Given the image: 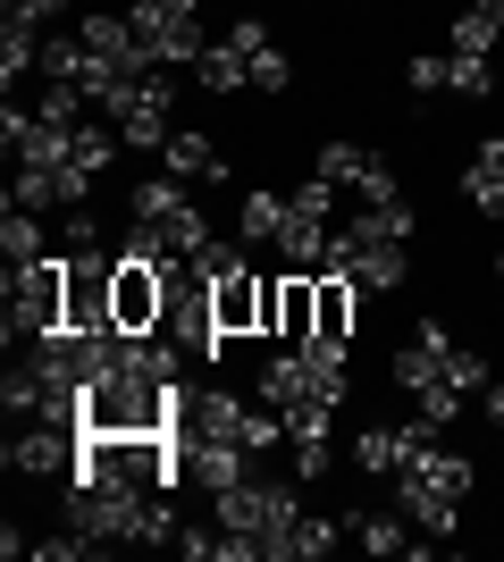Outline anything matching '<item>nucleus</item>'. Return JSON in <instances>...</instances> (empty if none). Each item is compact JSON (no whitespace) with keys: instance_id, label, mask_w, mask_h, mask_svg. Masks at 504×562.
I'll use <instances>...</instances> for the list:
<instances>
[{"instance_id":"nucleus-1","label":"nucleus","mask_w":504,"mask_h":562,"mask_svg":"<svg viewBox=\"0 0 504 562\" xmlns=\"http://www.w3.org/2000/svg\"><path fill=\"white\" fill-rule=\"evenodd\" d=\"M186 403V378H144V370H101L85 386V437H168Z\"/></svg>"},{"instance_id":"nucleus-2","label":"nucleus","mask_w":504,"mask_h":562,"mask_svg":"<svg viewBox=\"0 0 504 562\" xmlns=\"http://www.w3.org/2000/svg\"><path fill=\"white\" fill-rule=\"evenodd\" d=\"M93 110L119 126L126 151H160L168 126H177V85H168V68H144V76H126V85H110Z\"/></svg>"},{"instance_id":"nucleus-3","label":"nucleus","mask_w":504,"mask_h":562,"mask_svg":"<svg viewBox=\"0 0 504 562\" xmlns=\"http://www.w3.org/2000/svg\"><path fill=\"white\" fill-rule=\"evenodd\" d=\"M126 211H135V227H144L168 260H193L202 244H211V218L193 211V193L177 186V177H144V186L126 193Z\"/></svg>"},{"instance_id":"nucleus-4","label":"nucleus","mask_w":504,"mask_h":562,"mask_svg":"<svg viewBox=\"0 0 504 562\" xmlns=\"http://www.w3.org/2000/svg\"><path fill=\"white\" fill-rule=\"evenodd\" d=\"M303 520L287 479H236V487H219V529H244V538H261V554L278 562L287 554V529Z\"/></svg>"},{"instance_id":"nucleus-5","label":"nucleus","mask_w":504,"mask_h":562,"mask_svg":"<svg viewBox=\"0 0 504 562\" xmlns=\"http://www.w3.org/2000/svg\"><path fill=\"white\" fill-rule=\"evenodd\" d=\"M328 269H336V278H354L361 294H395V285L412 278V244H395V235L345 218V227H336V244H328Z\"/></svg>"},{"instance_id":"nucleus-6","label":"nucleus","mask_w":504,"mask_h":562,"mask_svg":"<svg viewBox=\"0 0 504 562\" xmlns=\"http://www.w3.org/2000/svg\"><path fill=\"white\" fill-rule=\"evenodd\" d=\"M68 328V252H43L34 269H9V336H51Z\"/></svg>"},{"instance_id":"nucleus-7","label":"nucleus","mask_w":504,"mask_h":562,"mask_svg":"<svg viewBox=\"0 0 504 562\" xmlns=\"http://www.w3.org/2000/svg\"><path fill=\"white\" fill-rule=\"evenodd\" d=\"M126 18H135V34H144V50L160 59V68H193V59L211 50V34H202V0H135Z\"/></svg>"},{"instance_id":"nucleus-8","label":"nucleus","mask_w":504,"mask_h":562,"mask_svg":"<svg viewBox=\"0 0 504 562\" xmlns=\"http://www.w3.org/2000/svg\"><path fill=\"white\" fill-rule=\"evenodd\" d=\"M110 311H119L126 336H144L168 319V260H126L119 252V285H110Z\"/></svg>"},{"instance_id":"nucleus-9","label":"nucleus","mask_w":504,"mask_h":562,"mask_svg":"<svg viewBox=\"0 0 504 562\" xmlns=\"http://www.w3.org/2000/svg\"><path fill=\"white\" fill-rule=\"evenodd\" d=\"M85 193H93V177H85L76 160H18V186H9V202L51 218V211H76Z\"/></svg>"},{"instance_id":"nucleus-10","label":"nucleus","mask_w":504,"mask_h":562,"mask_svg":"<svg viewBox=\"0 0 504 562\" xmlns=\"http://www.w3.org/2000/svg\"><path fill=\"white\" fill-rule=\"evenodd\" d=\"M437 446V428L412 412V420H379L354 437V470H370V479H395V470H412V453Z\"/></svg>"},{"instance_id":"nucleus-11","label":"nucleus","mask_w":504,"mask_h":562,"mask_svg":"<svg viewBox=\"0 0 504 562\" xmlns=\"http://www.w3.org/2000/svg\"><path fill=\"white\" fill-rule=\"evenodd\" d=\"M455 336H446V319H421V328L404 336V352H395V386L404 395H421V386H437V378H455Z\"/></svg>"},{"instance_id":"nucleus-12","label":"nucleus","mask_w":504,"mask_h":562,"mask_svg":"<svg viewBox=\"0 0 504 562\" xmlns=\"http://www.w3.org/2000/svg\"><path fill=\"white\" fill-rule=\"evenodd\" d=\"M160 177H177V186H227V177H236V160H227L211 135H193V126H168Z\"/></svg>"},{"instance_id":"nucleus-13","label":"nucleus","mask_w":504,"mask_h":562,"mask_svg":"<svg viewBox=\"0 0 504 562\" xmlns=\"http://www.w3.org/2000/svg\"><path fill=\"white\" fill-rule=\"evenodd\" d=\"M312 328H320V294H312V278H303V269H294V278H269L261 336H278V345H303Z\"/></svg>"},{"instance_id":"nucleus-14","label":"nucleus","mask_w":504,"mask_h":562,"mask_svg":"<svg viewBox=\"0 0 504 562\" xmlns=\"http://www.w3.org/2000/svg\"><path fill=\"white\" fill-rule=\"evenodd\" d=\"M211 303H219V336H261L269 278L261 269H227V278H211Z\"/></svg>"},{"instance_id":"nucleus-15","label":"nucleus","mask_w":504,"mask_h":562,"mask_svg":"<svg viewBox=\"0 0 504 562\" xmlns=\"http://www.w3.org/2000/svg\"><path fill=\"white\" fill-rule=\"evenodd\" d=\"M379 160H387V151H370V143H354V135H328V143L312 151V177H328V186L345 193V202H354V193L370 186V168H379Z\"/></svg>"},{"instance_id":"nucleus-16","label":"nucleus","mask_w":504,"mask_h":562,"mask_svg":"<svg viewBox=\"0 0 504 562\" xmlns=\"http://www.w3.org/2000/svg\"><path fill=\"white\" fill-rule=\"evenodd\" d=\"M462 202L480 218H504V135H480V151L462 160Z\"/></svg>"},{"instance_id":"nucleus-17","label":"nucleus","mask_w":504,"mask_h":562,"mask_svg":"<svg viewBox=\"0 0 504 562\" xmlns=\"http://www.w3.org/2000/svg\"><path fill=\"white\" fill-rule=\"evenodd\" d=\"M345 538L361 546V554H412V520L404 513H345Z\"/></svg>"},{"instance_id":"nucleus-18","label":"nucleus","mask_w":504,"mask_h":562,"mask_svg":"<svg viewBox=\"0 0 504 562\" xmlns=\"http://www.w3.org/2000/svg\"><path fill=\"white\" fill-rule=\"evenodd\" d=\"M278 227H287V193H278V186H244L236 235H244V244H278Z\"/></svg>"},{"instance_id":"nucleus-19","label":"nucleus","mask_w":504,"mask_h":562,"mask_svg":"<svg viewBox=\"0 0 504 562\" xmlns=\"http://www.w3.org/2000/svg\"><path fill=\"white\" fill-rule=\"evenodd\" d=\"M0 76H9V93H18L25 76H43V25L0 18Z\"/></svg>"},{"instance_id":"nucleus-20","label":"nucleus","mask_w":504,"mask_h":562,"mask_svg":"<svg viewBox=\"0 0 504 562\" xmlns=\"http://www.w3.org/2000/svg\"><path fill=\"white\" fill-rule=\"evenodd\" d=\"M193 85H202V93H244V85H253V59H244V50L219 34V43L193 59Z\"/></svg>"},{"instance_id":"nucleus-21","label":"nucleus","mask_w":504,"mask_h":562,"mask_svg":"<svg viewBox=\"0 0 504 562\" xmlns=\"http://www.w3.org/2000/svg\"><path fill=\"white\" fill-rule=\"evenodd\" d=\"M0 252H9V269H34V260L51 252V244H43V211H18V202H9V218H0Z\"/></svg>"},{"instance_id":"nucleus-22","label":"nucleus","mask_w":504,"mask_h":562,"mask_svg":"<svg viewBox=\"0 0 504 562\" xmlns=\"http://www.w3.org/2000/svg\"><path fill=\"white\" fill-rule=\"evenodd\" d=\"M336 538H345V520L303 513V520L287 529V554H278V562H320V554H336Z\"/></svg>"},{"instance_id":"nucleus-23","label":"nucleus","mask_w":504,"mask_h":562,"mask_svg":"<svg viewBox=\"0 0 504 562\" xmlns=\"http://www.w3.org/2000/svg\"><path fill=\"white\" fill-rule=\"evenodd\" d=\"M43 85H85V34H43Z\"/></svg>"},{"instance_id":"nucleus-24","label":"nucleus","mask_w":504,"mask_h":562,"mask_svg":"<svg viewBox=\"0 0 504 562\" xmlns=\"http://www.w3.org/2000/svg\"><path fill=\"white\" fill-rule=\"evenodd\" d=\"M504 34H496V18L488 9H455V34H446V50H462V59H488Z\"/></svg>"},{"instance_id":"nucleus-25","label":"nucleus","mask_w":504,"mask_h":562,"mask_svg":"<svg viewBox=\"0 0 504 562\" xmlns=\"http://www.w3.org/2000/svg\"><path fill=\"white\" fill-rule=\"evenodd\" d=\"M488 85H496V76H488V59L446 50V93H455V101H488Z\"/></svg>"},{"instance_id":"nucleus-26","label":"nucleus","mask_w":504,"mask_h":562,"mask_svg":"<svg viewBox=\"0 0 504 562\" xmlns=\"http://www.w3.org/2000/svg\"><path fill=\"white\" fill-rule=\"evenodd\" d=\"M287 85H294V59H287V50H278V43L253 50V93H287Z\"/></svg>"},{"instance_id":"nucleus-27","label":"nucleus","mask_w":504,"mask_h":562,"mask_svg":"<svg viewBox=\"0 0 504 562\" xmlns=\"http://www.w3.org/2000/svg\"><path fill=\"white\" fill-rule=\"evenodd\" d=\"M336 470V437H294V479H328Z\"/></svg>"},{"instance_id":"nucleus-28","label":"nucleus","mask_w":504,"mask_h":562,"mask_svg":"<svg viewBox=\"0 0 504 562\" xmlns=\"http://www.w3.org/2000/svg\"><path fill=\"white\" fill-rule=\"evenodd\" d=\"M0 18H18V25H59V18H68V0H0Z\"/></svg>"},{"instance_id":"nucleus-29","label":"nucleus","mask_w":504,"mask_h":562,"mask_svg":"<svg viewBox=\"0 0 504 562\" xmlns=\"http://www.w3.org/2000/svg\"><path fill=\"white\" fill-rule=\"evenodd\" d=\"M193 260H202L211 278H227V269H253V260H244V244H219V235H211V244H202Z\"/></svg>"},{"instance_id":"nucleus-30","label":"nucleus","mask_w":504,"mask_h":562,"mask_svg":"<svg viewBox=\"0 0 504 562\" xmlns=\"http://www.w3.org/2000/svg\"><path fill=\"white\" fill-rule=\"evenodd\" d=\"M227 43L253 59V50H269V25H261V18H236V25H227Z\"/></svg>"},{"instance_id":"nucleus-31","label":"nucleus","mask_w":504,"mask_h":562,"mask_svg":"<svg viewBox=\"0 0 504 562\" xmlns=\"http://www.w3.org/2000/svg\"><path fill=\"white\" fill-rule=\"evenodd\" d=\"M488 420L504 428V378H496V386H488Z\"/></svg>"},{"instance_id":"nucleus-32","label":"nucleus","mask_w":504,"mask_h":562,"mask_svg":"<svg viewBox=\"0 0 504 562\" xmlns=\"http://www.w3.org/2000/svg\"><path fill=\"white\" fill-rule=\"evenodd\" d=\"M488 18H496V34H504V0H496V9H488Z\"/></svg>"},{"instance_id":"nucleus-33","label":"nucleus","mask_w":504,"mask_h":562,"mask_svg":"<svg viewBox=\"0 0 504 562\" xmlns=\"http://www.w3.org/2000/svg\"><path fill=\"white\" fill-rule=\"evenodd\" d=\"M496 285H504V252H496Z\"/></svg>"}]
</instances>
